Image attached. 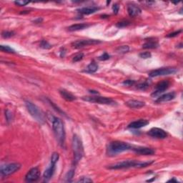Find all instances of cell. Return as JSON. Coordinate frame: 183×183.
<instances>
[{
    "label": "cell",
    "instance_id": "cell-1",
    "mask_svg": "<svg viewBox=\"0 0 183 183\" xmlns=\"http://www.w3.org/2000/svg\"><path fill=\"white\" fill-rule=\"evenodd\" d=\"M132 146L129 143L120 141H114L109 144L107 149V153L109 156H114V155L122 153L125 151L132 149Z\"/></svg>",
    "mask_w": 183,
    "mask_h": 183
},
{
    "label": "cell",
    "instance_id": "cell-2",
    "mask_svg": "<svg viewBox=\"0 0 183 183\" xmlns=\"http://www.w3.org/2000/svg\"><path fill=\"white\" fill-rule=\"evenodd\" d=\"M52 129L57 142L62 147H63L65 145L66 135L63 122L60 119L54 117L52 120Z\"/></svg>",
    "mask_w": 183,
    "mask_h": 183
},
{
    "label": "cell",
    "instance_id": "cell-3",
    "mask_svg": "<svg viewBox=\"0 0 183 183\" xmlns=\"http://www.w3.org/2000/svg\"><path fill=\"white\" fill-rule=\"evenodd\" d=\"M153 162V161L146 162H140L135 160H125L115 164L109 165L108 168L109 170H121V169L129 168V167H145Z\"/></svg>",
    "mask_w": 183,
    "mask_h": 183
},
{
    "label": "cell",
    "instance_id": "cell-4",
    "mask_svg": "<svg viewBox=\"0 0 183 183\" xmlns=\"http://www.w3.org/2000/svg\"><path fill=\"white\" fill-rule=\"evenodd\" d=\"M25 105L27 110L31 114L32 117L36 120L39 124H44L46 122V118L45 114L42 111L36 106V105L33 104L30 101H25Z\"/></svg>",
    "mask_w": 183,
    "mask_h": 183
},
{
    "label": "cell",
    "instance_id": "cell-5",
    "mask_svg": "<svg viewBox=\"0 0 183 183\" xmlns=\"http://www.w3.org/2000/svg\"><path fill=\"white\" fill-rule=\"evenodd\" d=\"M72 146L73 153H74V164H77L82 159L84 155V149L82 142L80 139V137L77 135H74L72 138Z\"/></svg>",
    "mask_w": 183,
    "mask_h": 183
},
{
    "label": "cell",
    "instance_id": "cell-6",
    "mask_svg": "<svg viewBox=\"0 0 183 183\" xmlns=\"http://www.w3.org/2000/svg\"><path fill=\"white\" fill-rule=\"evenodd\" d=\"M82 100L84 101L89 102L92 103H98L102 105H116V102L108 97H100V96H87L83 97Z\"/></svg>",
    "mask_w": 183,
    "mask_h": 183
},
{
    "label": "cell",
    "instance_id": "cell-7",
    "mask_svg": "<svg viewBox=\"0 0 183 183\" xmlns=\"http://www.w3.org/2000/svg\"><path fill=\"white\" fill-rule=\"evenodd\" d=\"M21 168V164L19 163H10L1 166L0 173L1 177H7L9 175L17 172Z\"/></svg>",
    "mask_w": 183,
    "mask_h": 183
},
{
    "label": "cell",
    "instance_id": "cell-8",
    "mask_svg": "<svg viewBox=\"0 0 183 183\" xmlns=\"http://www.w3.org/2000/svg\"><path fill=\"white\" fill-rule=\"evenodd\" d=\"M177 72V69L175 68L172 67H165V68H160L158 69H155L151 71L149 73V76L151 77H160V76H165L169 74H175Z\"/></svg>",
    "mask_w": 183,
    "mask_h": 183
},
{
    "label": "cell",
    "instance_id": "cell-9",
    "mask_svg": "<svg viewBox=\"0 0 183 183\" xmlns=\"http://www.w3.org/2000/svg\"><path fill=\"white\" fill-rule=\"evenodd\" d=\"M100 43H101V41L97 40V39H81V40H77L72 42V46L74 49H80L86 46L97 45Z\"/></svg>",
    "mask_w": 183,
    "mask_h": 183
},
{
    "label": "cell",
    "instance_id": "cell-10",
    "mask_svg": "<svg viewBox=\"0 0 183 183\" xmlns=\"http://www.w3.org/2000/svg\"><path fill=\"white\" fill-rule=\"evenodd\" d=\"M40 176V171L38 167H33L27 173L25 176V181L27 182H35Z\"/></svg>",
    "mask_w": 183,
    "mask_h": 183
},
{
    "label": "cell",
    "instance_id": "cell-11",
    "mask_svg": "<svg viewBox=\"0 0 183 183\" xmlns=\"http://www.w3.org/2000/svg\"><path fill=\"white\" fill-rule=\"evenodd\" d=\"M169 86H170V82H169V81L164 80L162 81V82H160L159 83L156 85L155 90L152 92L151 96H152V97H157V96L160 95V94L164 92L166 89H168Z\"/></svg>",
    "mask_w": 183,
    "mask_h": 183
},
{
    "label": "cell",
    "instance_id": "cell-12",
    "mask_svg": "<svg viewBox=\"0 0 183 183\" xmlns=\"http://www.w3.org/2000/svg\"><path fill=\"white\" fill-rule=\"evenodd\" d=\"M149 136L157 139H165L167 137V134L164 129L158 127H153L147 132Z\"/></svg>",
    "mask_w": 183,
    "mask_h": 183
},
{
    "label": "cell",
    "instance_id": "cell-13",
    "mask_svg": "<svg viewBox=\"0 0 183 183\" xmlns=\"http://www.w3.org/2000/svg\"><path fill=\"white\" fill-rule=\"evenodd\" d=\"M135 153L140 155H152L155 153V151L153 149L149 147H140L132 149Z\"/></svg>",
    "mask_w": 183,
    "mask_h": 183
},
{
    "label": "cell",
    "instance_id": "cell-14",
    "mask_svg": "<svg viewBox=\"0 0 183 183\" xmlns=\"http://www.w3.org/2000/svg\"><path fill=\"white\" fill-rule=\"evenodd\" d=\"M55 165L56 164H53V163L50 162V165L49 166L48 168H47L45 171V172H44L43 178L45 182H48V181L51 179L52 177L53 176L54 171H55Z\"/></svg>",
    "mask_w": 183,
    "mask_h": 183
},
{
    "label": "cell",
    "instance_id": "cell-15",
    "mask_svg": "<svg viewBox=\"0 0 183 183\" xmlns=\"http://www.w3.org/2000/svg\"><path fill=\"white\" fill-rule=\"evenodd\" d=\"M148 124V120L141 119V120H136V121H134L132 122H131L130 124L128 125V128H131V129H139V128L147 126Z\"/></svg>",
    "mask_w": 183,
    "mask_h": 183
},
{
    "label": "cell",
    "instance_id": "cell-16",
    "mask_svg": "<svg viewBox=\"0 0 183 183\" xmlns=\"http://www.w3.org/2000/svg\"><path fill=\"white\" fill-rule=\"evenodd\" d=\"M127 12L129 16L132 17H135L138 16L139 14H141L142 10L137 6L130 4L127 5Z\"/></svg>",
    "mask_w": 183,
    "mask_h": 183
},
{
    "label": "cell",
    "instance_id": "cell-17",
    "mask_svg": "<svg viewBox=\"0 0 183 183\" xmlns=\"http://www.w3.org/2000/svg\"><path fill=\"white\" fill-rule=\"evenodd\" d=\"M125 104L128 107L132 108V109H139V108L142 107H144L145 105V103L144 102L135 100H128L127 102H126Z\"/></svg>",
    "mask_w": 183,
    "mask_h": 183
},
{
    "label": "cell",
    "instance_id": "cell-18",
    "mask_svg": "<svg viewBox=\"0 0 183 183\" xmlns=\"http://www.w3.org/2000/svg\"><path fill=\"white\" fill-rule=\"evenodd\" d=\"M175 92H169L167 94H164L160 96L156 100V103H165V102L170 101L175 99Z\"/></svg>",
    "mask_w": 183,
    "mask_h": 183
},
{
    "label": "cell",
    "instance_id": "cell-19",
    "mask_svg": "<svg viewBox=\"0 0 183 183\" xmlns=\"http://www.w3.org/2000/svg\"><path fill=\"white\" fill-rule=\"evenodd\" d=\"M99 10H100V8L97 7H86L78 9L77 11L78 13L82 14H91L94 13Z\"/></svg>",
    "mask_w": 183,
    "mask_h": 183
},
{
    "label": "cell",
    "instance_id": "cell-20",
    "mask_svg": "<svg viewBox=\"0 0 183 183\" xmlns=\"http://www.w3.org/2000/svg\"><path fill=\"white\" fill-rule=\"evenodd\" d=\"M59 93H60L61 96H62L65 100H67V101L68 102L74 101V100H75L76 99H77L74 94H72L71 92H69L67 91L66 89H60V90H59Z\"/></svg>",
    "mask_w": 183,
    "mask_h": 183
},
{
    "label": "cell",
    "instance_id": "cell-21",
    "mask_svg": "<svg viewBox=\"0 0 183 183\" xmlns=\"http://www.w3.org/2000/svg\"><path fill=\"white\" fill-rule=\"evenodd\" d=\"M89 27V24H85V23H81V24H75L73 25L70 26L68 27V30L70 32L74 31H79V30H85V29Z\"/></svg>",
    "mask_w": 183,
    "mask_h": 183
},
{
    "label": "cell",
    "instance_id": "cell-22",
    "mask_svg": "<svg viewBox=\"0 0 183 183\" xmlns=\"http://www.w3.org/2000/svg\"><path fill=\"white\" fill-rule=\"evenodd\" d=\"M158 47V43L156 40L149 39L142 45L143 49H155Z\"/></svg>",
    "mask_w": 183,
    "mask_h": 183
},
{
    "label": "cell",
    "instance_id": "cell-23",
    "mask_svg": "<svg viewBox=\"0 0 183 183\" xmlns=\"http://www.w3.org/2000/svg\"><path fill=\"white\" fill-rule=\"evenodd\" d=\"M98 68H99L98 65H97L95 62H91L89 65H88L87 68V70L90 73H94L97 71Z\"/></svg>",
    "mask_w": 183,
    "mask_h": 183
},
{
    "label": "cell",
    "instance_id": "cell-24",
    "mask_svg": "<svg viewBox=\"0 0 183 183\" xmlns=\"http://www.w3.org/2000/svg\"><path fill=\"white\" fill-rule=\"evenodd\" d=\"M0 50L1 52L7 53H12V54L15 53V50L8 45H1L0 46Z\"/></svg>",
    "mask_w": 183,
    "mask_h": 183
},
{
    "label": "cell",
    "instance_id": "cell-25",
    "mask_svg": "<svg viewBox=\"0 0 183 183\" xmlns=\"http://www.w3.org/2000/svg\"><path fill=\"white\" fill-rule=\"evenodd\" d=\"M129 46L122 45V46H120V47H117L116 51H117V53H120V54H125V53L129 52Z\"/></svg>",
    "mask_w": 183,
    "mask_h": 183
},
{
    "label": "cell",
    "instance_id": "cell-26",
    "mask_svg": "<svg viewBox=\"0 0 183 183\" xmlns=\"http://www.w3.org/2000/svg\"><path fill=\"white\" fill-rule=\"evenodd\" d=\"M130 24V22L128 20H122L120 21V22H117L116 24V27H118V28H124V27H127Z\"/></svg>",
    "mask_w": 183,
    "mask_h": 183
},
{
    "label": "cell",
    "instance_id": "cell-27",
    "mask_svg": "<svg viewBox=\"0 0 183 183\" xmlns=\"http://www.w3.org/2000/svg\"><path fill=\"white\" fill-rule=\"evenodd\" d=\"M74 175V170L72 169V170H70L69 171H68L67 173L66 176H65V181H66V182H71Z\"/></svg>",
    "mask_w": 183,
    "mask_h": 183
},
{
    "label": "cell",
    "instance_id": "cell-28",
    "mask_svg": "<svg viewBox=\"0 0 183 183\" xmlns=\"http://www.w3.org/2000/svg\"><path fill=\"white\" fill-rule=\"evenodd\" d=\"M149 87V82L146 81V82H142V83L139 84V85L137 86V87L139 89H140V90H145V89H147Z\"/></svg>",
    "mask_w": 183,
    "mask_h": 183
},
{
    "label": "cell",
    "instance_id": "cell-29",
    "mask_svg": "<svg viewBox=\"0 0 183 183\" xmlns=\"http://www.w3.org/2000/svg\"><path fill=\"white\" fill-rule=\"evenodd\" d=\"M84 54L82 52H80V53H77V54H76L73 57V62H80V61L82 60V59L84 58Z\"/></svg>",
    "mask_w": 183,
    "mask_h": 183
},
{
    "label": "cell",
    "instance_id": "cell-30",
    "mask_svg": "<svg viewBox=\"0 0 183 183\" xmlns=\"http://www.w3.org/2000/svg\"><path fill=\"white\" fill-rule=\"evenodd\" d=\"M59 158V154H58L57 152H54L51 156V160H50V162L53 163V164H56V163L57 162Z\"/></svg>",
    "mask_w": 183,
    "mask_h": 183
},
{
    "label": "cell",
    "instance_id": "cell-31",
    "mask_svg": "<svg viewBox=\"0 0 183 183\" xmlns=\"http://www.w3.org/2000/svg\"><path fill=\"white\" fill-rule=\"evenodd\" d=\"M14 35V32L11 31H4L2 33H1V36H2V37L5 38V39L12 37V36H13Z\"/></svg>",
    "mask_w": 183,
    "mask_h": 183
},
{
    "label": "cell",
    "instance_id": "cell-32",
    "mask_svg": "<svg viewBox=\"0 0 183 183\" xmlns=\"http://www.w3.org/2000/svg\"><path fill=\"white\" fill-rule=\"evenodd\" d=\"M40 47H42V48L45 49V50H48V49L52 48V46L50 45V44L47 41L42 40L40 43Z\"/></svg>",
    "mask_w": 183,
    "mask_h": 183
},
{
    "label": "cell",
    "instance_id": "cell-33",
    "mask_svg": "<svg viewBox=\"0 0 183 183\" xmlns=\"http://www.w3.org/2000/svg\"><path fill=\"white\" fill-rule=\"evenodd\" d=\"M48 100V102H49V103H50V105H51V106H52V107H53V108H54V109H55V110H56V111H57V112H59V114H62V115H65V116H66V114H65V112H62V110H61V109H59V107H57V106H56V105H54V103H52V102H51V101H50V100Z\"/></svg>",
    "mask_w": 183,
    "mask_h": 183
},
{
    "label": "cell",
    "instance_id": "cell-34",
    "mask_svg": "<svg viewBox=\"0 0 183 183\" xmlns=\"http://www.w3.org/2000/svg\"><path fill=\"white\" fill-rule=\"evenodd\" d=\"M5 116L8 122H10L12 121V120H13V115H12V113L10 110L5 111Z\"/></svg>",
    "mask_w": 183,
    "mask_h": 183
},
{
    "label": "cell",
    "instance_id": "cell-35",
    "mask_svg": "<svg viewBox=\"0 0 183 183\" xmlns=\"http://www.w3.org/2000/svg\"><path fill=\"white\" fill-rule=\"evenodd\" d=\"M151 56H152V54L149 52H142L140 54V57L142 59H148V58L151 57Z\"/></svg>",
    "mask_w": 183,
    "mask_h": 183
},
{
    "label": "cell",
    "instance_id": "cell-36",
    "mask_svg": "<svg viewBox=\"0 0 183 183\" xmlns=\"http://www.w3.org/2000/svg\"><path fill=\"white\" fill-rule=\"evenodd\" d=\"M109 57H110V56H109V54H107V53L105 52L104 54H102L101 56H100V57H98V59L100 61H105V60H107V59H109Z\"/></svg>",
    "mask_w": 183,
    "mask_h": 183
},
{
    "label": "cell",
    "instance_id": "cell-37",
    "mask_svg": "<svg viewBox=\"0 0 183 183\" xmlns=\"http://www.w3.org/2000/svg\"><path fill=\"white\" fill-rule=\"evenodd\" d=\"M93 182L92 180L89 177H82L81 179H80L78 181H77V182Z\"/></svg>",
    "mask_w": 183,
    "mask_h": 183
},
{
    "label": "cell",
    "instance_id": "cell-38",
    "mask_svg": "<svg viewBox=\"0 0 183 183\" xmlns=\"http://www.w3.org/2000/svg\"><path fill=\"white\" fill-rule=\"evenodd\" d=\"M122 84L124 85H126V86H132V85L135 84V81L131 80H125L124 82H122Z\"/></svg>",
    "mask_w": 183,
    "mask_h": 183
},
{
    "label": "cell",
    "instance_id": "cell-39",
    "mask_svg": "<svg viewBox=\"0 0 183 183\" xmlns=\"http://www.w3.org/2000/svg\"><path fill=\"white\" fill-rule=\"evenodd\" d=\"M15 4L19 6V7H22V6H25L27 4H28L30 3V1H14Z\"/></svg>",
    "mask_w": 183,
    "mask_h": 183
},
{
    "label": "cell",
    "instance_id": "cell-40",
    "mask_svg": "<svg viewBox=\"0 0 183 183\" xmlns=\"http://www.w3.org/2000/svg\"><path fill=\"white\" fill-rule=\"evenodd\" d=\"M182 32V30H179V31H176V32H174L170 33V34H167V37H175V36H177L180 33Z\"/></svg>",
    "mask_w": 183,
    "mask_h": 183
},
{
    "label": "cell",
    "instance_id": "cell-41",
    "mask_svg": "<svg viewBox=\"0 0 183 183\" xmlns=\"http://www.w3.org/2000/svg\"><path fill=\"white\" fill-rule=\"evenodd\" d=\"M119 9H120V7H119V6L117 5V4H114L113 7H112V10H113V12L115 14H117L118 13Z\"/></svg>",
    "mask_w": 183,
    "mask_h": 183
},
{
    "label": "cell",
    "instance_id": "cell-42",
    "mask_svg": "<svg viewBox=\"0 0 183 183\" xmlns=\"http://www.w3.org/2000/svg\"><path fill=\"white\" fill-rule=\"evenodd\" d=\"M42 21V19H40V18H39V19H36V20H34V22L36 23H40Z\"/></svg>",
    "mask_w": 183,
    "mask_h": 183
},
{
    "label": "cell",
    "instance_id": "cell-43",
    "mask_svg": "<svg viewBox=\"0 0 183 183\" xmlns=\"http://www.w3.org/2000/svg\"><path fill=\"white\" fill-rule=\"evenodd\" d=\"M89 92L92 93V94H98V92L97 91H94V90H89Z\"/></svg>",
    "mask_w": 183,
    "mask_h": 183
},
{
    "label": "cell",
    "instance_id": "cell-44",
    "mask_svg": "<svg viewBox=\"0 0 183 183\" xmlns=\"http://www.w3.org/2000/svg\"><path fill=\"white\" fill-rule=\"evenodd\" d=\"M168 182H177V180H175V178H172V179L170 180H169Z\"/></svg>",
    "mask_w": 183,
    "mask_h": 183
}]
</instances>
